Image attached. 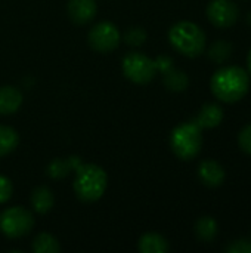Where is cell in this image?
I'll return each instance as SVG.
<instances>
[{
  "instance_id": "ffe728a7",
  "label": "cell",
  "mask_w": 251,
  "mask_h": 253,
  "mask_svg": "<svg viewBox=\"0 0 251 253\" xmlns=\"http://www.w3.org/2000/svg\"><path fill=\"white\" fill-rule=\"evenodd\" d=\"M232 55V44L228 40H216L209 49V58L216 64L226 62Z\"/></svg>"
},
{
  "instance_id": "4fadbf2b",
  "label": "cell",
  "mask_w": 251,
  "mask_h": 253,
  "mask_svg": "<svg viewBox=\"0 0 251 253\" xmlns=\"http://www.w3.org/2000/svg\"><path fill=\"white\" fill-rule=\"evenodd\" d=\"M22 93L13 86H0V116H9L19 110Z\"/></svg>"
},
{
  "instance_id": "8fae6325",
  "label": "cell",
  "mask_w": 251,
  "mask_h": 253,
  "mask_svg": "<svg viewBox=\"0 0 251 253\" xmlns=\"http://www.w3.org/2000/svg\"><path fill=\"white\" fill-rule=\"evenodd\" d=\"M81 163H83V160L78 156H70L65 159H53L47 165L46 173L52 179H64L71 172H75Z\"/></svg>"
},
{
  "instance_id": "30bf717a",
  "label": "cell",
  "mask_w": 251,
  "mask_h": 253,
  "mask_svg": "<svg viewBox=\"0 0 251 253\" xmlns=\"http://www.w3.org/2000/svg\"><path fill=\"white\" fill-rule=\"evenodd\" d=\"M98 12V6L95 0H68V15L70 19L75 24H87L90 22Z\"/></svg>"
},
{
  "instance_id": "603a6c76",
  "label": "cell",
  "mask_w": 251,
  "mask_h": 253,
  "mask_svg": "<svg viewBox=\"0 0 251 253\" xmlns=\"http://www.w3.org/2000/svg\"><path fill=\"white\" fill-rule=\"evenodd\" d=\"M238 145H240L241 151L251 156V125H247L241 129V132L238 135Z\"/></svg>"
},
{
  "instance_id": "6da1fadb",
  "label": "cell",
  "mask_w": 251,
  "mask_h": 253,
  "mask_svg": "<svg viewBox=\"0 0 251 253\" xmlns=\"http://www.w3.org/2000/svg\"><path fill=\"white\" fill-rule=\"evenodd\" d=\"M210 87L219 101L234 104L247 95L250 89V76L244 68L237 65L222 67L213 74Z\"/></svg>"
},
{
  "instance_id": "7a4b0ae2",
  "label": "cell",
  "mask_w": 251,
  "mask_h": 253,
  "mask_svg": "<svg viewBox=\"0 0 251 253\" xmlns=\"http://www.w3.org/2000/svg\"><path fill=\"white\" fill-rule=\"evenodd\" d=\"M169 42L179 53L197 58L206 50L207 39L203 28L191 21H180L169 30Z\"/></svg>"
},
{
  "instance_id": "52a82bcc",
  "label": "cell",
  "mask_w": 251,
  "mask_h": 253,
  "mask_svg": "<svg viewBox=\"0 0 251 253\" xmlns=\"http://www.w3.org/2000/svg\"><path fill=\"white\" fill-rule=\"evenodd\" d=\"M89 44L93 50L99 53H109L120 44V31L118 28L108 21L98 22L89 31Z\"/></svg>"
},
{
  "instance_id": "e0dca14e",
  "label": "cell",
  "mask_w": 251,
  "mask_h": 253,
  "mask_svg": "<svg viewBox=\"0 0 251 253\" xmlns=\"http://www.w3.org/2000/svg\"><path fill=\"white\" fill-rule=\"evenodd\" d=\"M195 234L204 243H212L219 234V225L212 216H203L195 224Z\"/></svg>"
},
{
  "instance_id": "d4e9b609",
  "label": "cell",
  "mask_w": 251,
  "mask_h": 253,
  "mask_svg": "<svg viewBox=\"0 0 251 253\" xmlns=\"http://www.w3.org/2000/svg\"><path fill=\"white\" fill-rule=\"evenodd\" d=\"M155 67H157V71H161V73H166L169 71L170 68H173V59L170 56H166V55H161L155 59Z\"/></svg>"
},
{
  "instance_id": "7402d4cb",
  "label": "cell",
  "mask_w": 251,
  "mask_h": 253,
  "mask_svg": "<svg viewBox=\"0 0 251 253\" xmlns=\"http://www.w3.org/2000/svg\"><path fill=\"white\" fill-rule=\"evenodd\" d=\"M226 253H251V240L247 239H238L234 242H229V245L225 248Z\"/></svg>"
},
{
  "instance_id": "7c38bea8",
  "label": "cell",
  "mask_w": 251,
  "mask_h": 253,
  "mask_svg": "<svg viewBox=\"0 0 251 253\" xmlns=\"http://www.w3.org/2000/svg\"><path fill=\"white\" fill-rule=\"evenodd\" d=\"M223 120V108L219 104H206L200 110L195 122L201 129H213L217 127Z\"/></svg>"
},
{
  "instance_id": "5b68a950",
  "label": "cell",
  "mask_w": 251,
  "mask_h": 253,
  "mask_svg": "<svg viewBox=\"0 0 251 253\" xmlns=\"http://www.w3.org/2000/svg\"><path fill=\"white\" fill-rule=\"evenodd\" d=\"M34 225V218L30 211L21 206H13L0 213V231L7 239H21L27 236Z\"/></svg>"
},
{
  "instance_id": "484cf974",
  "label": "cell",
  "mask_w": 251,
  "mask_h": 253,
  "mask_svg": "<svg viewBox=\"0 0 251 253\" xmlns=\"http://www.w3.org/2000/svg\"><path fill=\"white\" fill-rule=\"evenodd\" d=\"M247 67H249V71H250L251 74V49L250 52H249V58H247Z\"/></svg>"
},
{
  "instance_id": "ac0fdd59",
  "label": "cell",
  "mask_w": 251,
  "mask_h": 253,
  "mask_svg": "<svg viewBox=\"0 0 251 253\" xmlns=\"http://www.w3.org/2000/svg\"><path fill=\"white\" fill-rule=\"evenodd\" d=\"M19 142L18 132L13 127L0 125V157L10 154Z\"/></svg>"
},
{
  "instance_id": "3957f363",
  "label": "cell",
  "mask_w": 251,
  "mask_h": 253,
  "mask_svg": "<svg viewBox=\"0 0 251 253\" xmlns=\"http://www.w3.org/2000/svg\"><path fill=\"white\" fill-rule=\"evenodd\" d=\"M108 185V176L101 166L92 163H81L75 170L74 191L77 197L84 203H93L99 200Z\"/></svg>"
},
{
  "instance_id": "4316f807",
  "label": "cell",
  "mask_w": 251,
  "mask_h": 253,
  "mask_svg": "<svg viewBox=\"0 0 251 253\" xmlns=\"http://www.w3.org/2000/svg\"><path fill=\"white\" fill-rule=\"evenodd\" d=\"M247 19H249V24H250V27H251V12L249 13V18H247Z\"/></svg>"
},
{
  "instance_id": "d6986e66",
  "label": "cell",
  "mask_w": 251,
  "mask_h": 253,
  "mask_svg": "<svg viewBox=\"0 0 251 253\" xmlns=\"http://www.w3.org/2000/svg\"><path fill=\"white\" fill-rule=\"evenodd\" d=\"M31 248L34 253H58L61 251V245L49 233H40L38 236H36Z\"/></svg>"
},
{
  "instance_id": "2e32d148",
  "label": "cell",
  "mask_w": 251,
  "mask_h": 253,
  "mask_svg": "<svg viewBox=\"0 0 251 253\" xmlns=\"http://www.w3.org/2000/svg\"><path fill=\"white\" fill-rule=\"evenodd\" d=\"M163 83L170 92H183L189 86V77L185 71L176 70L175 67L163 73Z\"/></svg>"
},
{
  "instance_id": "5bb4252c",
  "label": "cell",
  "mask_w": 251,
  "mask_h": 253,
  "mask_svg": "<svg viewBox=\"0 0 251 253\" xmlns=\"http://www.w3.org/2000/svg\"><path fill=\"white\" fill-rule=\"evenodd\" d=\"M138 249L141 253H166L169 252V242L157 233H146L138 242Z\"/></svg>"
},
{
  "instance_id": "ba28073f",
  "label": "cell",
  "mask_w": 251,
  "mask_h": 253,
  "mask_svg": "<svg viewBox=\"0 0 251 253\" xmlns=\"http://www.w3.org/2000/svg\"><path fill=\"white\" fill-rule=\"evenodd\" d=\"M206 13L209 21L217 28L232 27L240 16V10L232 0H212Z\"/></svg>"
},
{
  "instance_id": "9a60e30c",
  "label": "cell",
  "mask_w": 251,
  "mask_h": 253,
  "mask_svg": "<svg viewBox=\"0 0 251 253\" xmlns=\"http://www.w3.org/2000/svg\"><path fill=\"white\" fill-rule=\"evenodd\" d=\"M53 193L47 187H37L31 193V206L40 215L47 213L53 208Z\"/></svg>"
},
{
  "instance_id": "44dd1931",
  "label": "cell",
  "mask_w": 251,
  "mask_h": 253,
  "mask_svg": "<svg viewBox=\"0 0 251 253\" xmlns=\"http://www.w3.org/2000/svg\"><path fill=\"white\" fill-rule=\"evenodd\" d=\"M145 40H146V31L142 27H130L124 33V42L129 46H133V47L142 46Z\"/></svg>"
},
{
  "instance_id": "277c9868",
  "label": "cell",
  "mask_w": 251,
  "mask_h": 253,
  "mask_svg": "<svg viewBox=\"0 0 251 253\" xmlns=\"http://www.w3.org/2000/svg\"><path fill=\"white\" fill-rule=\"evenodd\" d=\"M201 127L197 122H186L176 126L170 135V147L176 157L180 160H192L195 159L203 147V135Z\"/></svg>"
},
{
  "instance_id": "9c48e42d",
  "label": "cell",
  "mask_w": 251,
  "mask_h": 253,
  "mask_svg": "<svg viewBox=\"0 0 251 253\" xmlns=\"http://www.w3.org/2000/svg\"><path fill=\"white\" fill-rule=\"evenodd\" d=\"M200 181L210 188H217L225 182V169L216 160H204L198 166Z\"/></svg>"
},
{
  "instance_id": "cb8c5ba5",
  "label": "cell",
  "mask_w": 251,
  "mask_h": 253,
  "mask_svg": "<svg viewBox=\"0 0 251 253\" xmlns=\"http://www.w3.org/2000/svg\"><path fill=\"white\" fill-rule=\"evenodd\" d=\"M12 193H13L12 182L9 181V178L0 175V205L6 203L12 197Z\"/></svg>"
},
{
  "instance_id": "8992f818",
  "label": "cell",
  "mask_w": 251,
  "mask_h": 253,
  "mask_svg": "<svg viewBox=\"0 0 251 253\" xmlns=\"http://www.w3.org/2000/svg\"><path fill=\"white\" fill-rule=\"evenodd\" d=\"M123 73L124 76L138 84H146L149 83L155 74L157 67L155 61L149 56L141 53V52H130L123 59Z\"/></svg>"
}]
</instances>
